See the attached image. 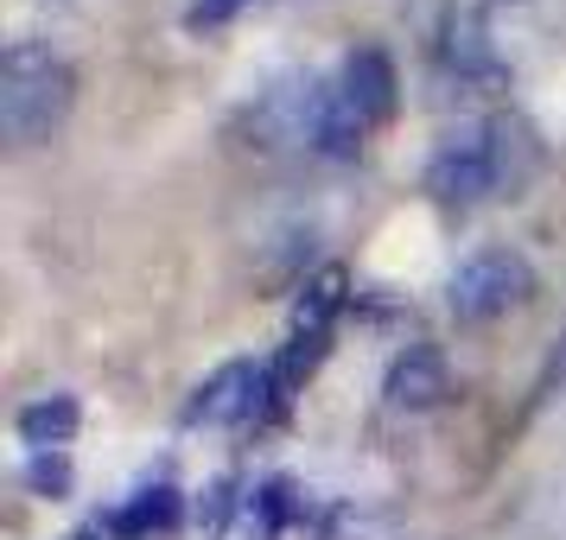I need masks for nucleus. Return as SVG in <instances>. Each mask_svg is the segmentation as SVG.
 I'll return each instance as SVG.
<instances>
[{"instance_id":"11","label":"nucleus","mask_w":566,"mask_h":540,"mask_svg":"<svg viewBox=\"0 0 566 540\" xmlns=\"http://www.w3.org/2000/svg\"><path fill=\"white\" fill-rule=\"evenodd\" d=\"M27 489H39V496H64L71 489V464H64V452H32V464H27Z\"/></svg>"},{"instance_id":"2","label":"nucleus","mask_w":566,"mask_h":540,"mask_svg":"<svg viewBox=\"0 0 566 540\" xmlns=\"http://www.w3.org/2000/svg\"><path fill=\"white\" fill-rule=\"evenodd\" d=\"M510 153H535L528 134L515 121H484V128H459L439 140V153L427 159V198L433 204H484L503 184H522V166Z\"/></svg>"},{"instance_id":"5","label":"nucleus","mask_w":566,"mask_h":540,"mask_svg":"<svg viewBox=\"0 0 566 540\" xmlns=\"http://www.w3.org/2000/svg\"><path fill=\"white\" fill-rule=\"evenodd\" d=\"M446 394H452V369H446V357H439L433 343H408L401 357L388 362L382 401L395 413H433Z\"/></svg>"},{"instance_id":"8","label":"nucleus","mask_w":566,"mask_h":540,"mask_svg":"<svg viewBox=\"0 0 566 540\" xmlns=\"http://www.w3.org/2000/svg\"><path fill=\"white\" fill-rule=\"evenodd\" d=\"M179 515H185L179 489H172V484H147V489H134L122 509H108L103 528L115 540H154V534H172V528H179Z\"/></svg>"},{"instance_id":"1","label":"nucleus","mask_w":566,"mask_h":540,"mask_svg":"<svg viewBox=\"0 0 566 540\" xmlns=\"http://www.w3.org/2000/svg\"><path fill=\"white\" fill-rule=\"evenodd\" d=\"M71 103H77L71 57L39 45V39H13L7 57H0V134L13 147H39L64 128Z\"/></svg>"},{"instance_id":"9","label":"nucleus","mask_w":566,"mask_h":540,"mask_svg":"<svg viewBox=\"0 0 566 540\" xmlns=\"http://www.w3.org/2000/svg\"><path fill=\"white\" fill-rule=\"evenodd\" d=\"M350 306V274L344 267H318L300 299H293V337H312V343H332V325L337 311Z\"/></svg>"},{"instance_id":"7","label":"nucleus","mask_w":566,"mask_h":540,"mask_svg":"<svg viewBox=\"0 0 566 540\" xmlns=\"http://www.w3.org/2000/svg\"><path fill=\"white\" fill-rule=\"evenodd\" d=\"M332 89H337V103L350 108L363 128H382L388 115H395V64H388L382 52H357Z\"/></svg>"},{"instance_id":"12","label":"nucleus","mask_w":566,"mask_h":540,"mask_svg":"<svg viewBox=\"0 0 566 540\" xmlns=\"http://www.w3.org/2000/svg\"><path fill=\"white\" fill-rule=\"evenodd\" d=\"M242 7H249V0H191V7H185V27L191 32H217V27H230Z\"/></svg>"},{"instance_id":"10","label":"nucleus","mask_w":566,"mask_h":540,"mask_svg":"<svg viewBox=\"0 0 566 540\" xmlns=\"http://www.w3.org/2000/svg\"><path fill=\"white\" fill-rule=\"evenodd\" d=\"M20 438H27L32 452H64L71 438H77V426H83V407L71 401V394H39V401H27L20 407Z\"/></svg>"},{"instance_id":"14","label":"nucleus","mask_w":566,"mask_h":540,"mask_svg":"<svg viewBox=\"0 0 566 540\" xmlns=\"http://www.w3.org/2000/svg\"><path fill=\"white\" fill-rule=\"evenodd\" d=\"M64 540H115V534H108L103 521H96V528H83V534H64Z\"/></svg>"},{"instance_id":"3","label":"nucleus","mask_w":566,"mask_h":540,"mask_svg":"<svg viewBox=\"0 0 566 540\" xmlns=\"http://www.w3.org/2000/svg\"><path fill=\"white\" fill-rule=\"evenodd\" d=\"M535 293V267L528 255H515V248H484V255H471L446 280V306L459 325H490V318H503L510 306H522Z\"/></svg>"},{"instance_id":"6","label":"nucleus","mask_w":566,"mask_h":540,"mask_svg":"<svg viewBox=\"0 0 566 540\" xmlns=\"http://www.w3.org/2000/svg\"><path fill=\"white\" fill-rule=\"evenodd\" d=\"M293 521H306V496H300V484H293V477H268L261 489H249V496L235 502V515L223 521V534L217 540H281Z\"/></svg>"},{"instance_id":"4","label":"nucleus","mask_w":566,"mask_h":540,"mask_svg":"<svg viewBox=\"0 0 566 540\" xmlns=\"http://www.w3.org/2000/svg\"><path fill=\"white\" fill-rule=\"evenodd\" d=\"M274 375L268 362H223L191 401H185V426H261L274 420Z\"/></svg>"},{"instance_id":"13","label":"nucleus","mask_w":566,"mask_h":540,"mask_svg":"<svg viewBox=\"0 0 566 540\" xmlns=\"http://www.w3.org/2000/svg\"><path fill=\"white\" fill-rule=\"evenodd\" d=\"M566 382V331H560V343L547 350V362H541V375H535V401H547L554 388Z\"/></svg>"}]
</instances>
